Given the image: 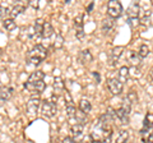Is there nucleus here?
<instances>
[{"mask_svg": "<svg viewBox=\"0 0 153 143\" xmlns=\"http://www.w3.org/2000/svg\"><path fill=\"white\" fill-rule=\"evenodd\" d=\"M45 74L41 70H36L28 77L27 82L25 83V88H27L32 93H41L45 89Z\"/></svg>", "mask_w": 153, "mask_h": 143, "instance_id": "nucleus-1", "label": "nucleus"}, {"mask_svg": "<svg viewBox=\"0 0 153 143\" xmlns=\"http://www.w3.org/2000/svg\"><path fill=\"white\" fill-rule=\"evenodd\" d=\"M47 56V49L44 45H36L33 49L28 52L27 60L28 63H31L32 65H38L46 59Z\"/></svg>", "mask_w": 153, "mask_h": 143, "instance_id": "nucleus-2", "label": "nucleus"}, {"mask_svg": "<svg viewBox=\"0 0 153 143\" xmlns=\"http://www.w3.org/2000/svg\"><path fill=\"white\" fill-rule=\"evenodd\" d=\"M130 111H131V102L125 97L123 101V105L120 109L115 110V118H117L121 123L125 124L129 120V115H130Z\"/></svg>", "mask_w": 153, "mask_h": 143, "instance_id": "nucleus-3", "label": "nucleus"}, {"mask_svg": "<svg viewBox=\"0 0 153 143\" xmlns=\"http://www.w3.org/2000/svg\"><path fill=\"white\" fill-rule=\"evenodd\" d=\"M57 112V107H56V102L52 100H44L41 104V114L47 119H52L55 118Z\"/></svg>", "mask_w": 153, "mask_h": 143, "instance_id": "nucleus-4", "label": "nucleus"}, {"mask_svg": "<svg viewBox=\"0 0 153 143\" xmlns=\"http://www.w3.org/2000/svg\"><path fill=\"white\" fill-rule=\"evenodd\" d=\"M123 13V5L120 1H117V0H111V1H108L107 4V14L108 17L111 18H117L120 17Z\"/></svg>", "mask_w": 153, "mask_h": 143, "instance_id": "nucleus-5", "label": "nucleus"}, {"mask_svg": "<svg viewBox=\"0 0 153 143\" xmlns=\"http://www.w3.org/2000/svg\"><path fill=\"white\" fill-rule=\"evenodd\" d=\"M83 19H84V16L82 13L80 14H78L75 18H74V27H75V37L78 40H83L84 39V28H83V26H84V22H83Z\"/></svg>", "mask_w": 153, "mask_h": 143, "instance_id": "nucleus-6", "label": "nucleus"}, {"mask_svg": "<svg viewBox=\"0 0 153 143\" xmlns=\"http://www.w3.org/2000/svg\"><path fill=\"white\" fill-rule=\"evenodd\" d=\"M107 88L112 95L116 96V95H120L123 92L124 84L117 78H108L107 79Z\"/></svg>", "mask_w": 153, "mask_h": 143, "instance_id": "nucleus-7", "label": "nucleus"}, {"mask_svg": "<svg viewBox=\"0 0 153 143\" xmlns=\"http://www.w3.org/2000/svg\"><path fill=\"white\" fill-rule=\"evenodd\" d=\"M140 14V7L139 4H138L137 1H133L130 5L128 7V10H126V18L129 21H137L138 17H139Z\"/></svg>", "mask_w": 153, "mask_h": 143, "instance_id": "nucleus-8", "label": "nucleus"}, {"mask_svg": "<svg viewBox=\"0 0 153 143\" xmlns=\"http://www.w3.org/2000/svg\"><path fill=\"white\" fill-rule=\"evenodd\" d=\"M41 107V100L38 96H32L27 102V111L31 115H36L38 109Z\"/></svg>", "mask_w": 153, "mask_h": 143, "instance_id": "nucleus-9", "label": "nucleus"}, {"mask_svg": "<svg viewBox=\"0 0 153 143\" xmlns=\"http://www.w3.org/2000/svg\"><path fill=\"white\" fill-rule=\"evenodd\" d=\"M123 51H124V47H123V46H116V47H114V49L111 50V52L108 54V64L111 65V66L116 65V63L119 61V59L121 58Z\"/></svg>", "mask_w": 153, "mask_h": 143, "instance_id": "nucleus-10", "label": "nucleus"}, {"mask_svg": "<svg viewBox=\"0 0 153 143\" xmlns=\"http://www.w3.org/2000/svg\"><path fill=\"white\" fill-rule=\"evenodd\" d=\"M71 130V134H73V139L75 143H78L82 141L83 138V130H84V124L82 123H76V124H73L70 128Z\"/></svg>", "mask_w": 153, "mask_h": 143, "instance_id": "nucleus-11", "label": "nucleus"}, {"mask_svg": "<svg viewBox=\"0 0 153 143\" xmlns=\"http://www.w3.org/2000/svg\"><path fill=\"white\" fill-rule=\"evenodd\" d=\"M126 61H128L129 65H131V66H134V68H137V66L140 64L142 59H140V56L138 55V52L133 51V50H129L126 52Z\"/></svg>", "mask_w": 153, "mask_h": 143, "instance_id": "nucleus-12", "label": "nucleus"}, {"mask_svg": "<svg viewBox=\"0 0 153 143\" xmlns=\"http://www.w3.org/2000/svg\"><path fill=\"white\" fill-rule=\"evenodd\" d=\"M78 60L82 65H88V64L92 63L93 56H92V54H91L89 50H82L78 55Z\"/></svg>", "mask_w": 153, "mask_h": 143, "instance_id": "nucleus-13", "label": "nucleus"}, {"mask_svg": "<svg viewBox=\"0 0 153 143\" xmlns=\"http://www.w3.org/2000/svg\"><path fill=\"white\" fill-rule=\"evenodd\" d=\"M12 95H13V88L8 87V86L0 88V106H3V105L12 97Z\"/></svg>", "mask_w": 153, "mask_h": 143, "instance_id": "nucleus-14", "label": "nucleus"}, {"mask_svg": "<svg viewBox=\"0 0 153 143\" xmlns=\"http://www.w3.org/2000/svg\"><path fill=\"white\" fill-rule=\"evenodd\" d=\"M114 26H115V19L111 17H107V18H105V19L102 21V23H101V30H102V32L107 33V32H110L112 30Z\"/></svg>", "mask_w": 153, "mask_h": 143, "instance_id": "nucleus-15", "label": "nucleus"}, {"mask_svg": "<svg viewBox=\"0 0 153 143\" xmlns=\"http://www.w3.org/2000/svg\"><path fill=\"white\" fill-rule=\"evenodd\" d=\"M44 25H45V21L42 18H37L35 21V25H33V32H35V36L36 37H41V33L42 30H44Z\"/></svg>", "mask_w": 153, "mask_h": 143, "instance_id": "nucleus-16", "label": "nucleus"}, {"mask_svg": "<svg viewBox=\"0 0 153 143\" xmlns=\"http://www.w3.org/2000/svg\"><path fill=\"white\" fill-rule=\"evenodd\" d=\"M54 33H55V31H54V28H52L51 23L45 22L44 30H42V33H41V39H50Z\"/></svg>", "mask_w": 153, "mask_h": 143, "instance_id": "nucleus-17", "label": "nucleus"}, {"mask_svg": "<svg viewBox=\"0 0 153 143\" xmlns=\"http://www.w3.org/2000/svg\"><path fill=\"white\" fill-rule=\"evenodd\" d=\"M116 78L120 80L123 84L128 82V79H129V68L128 66H121V68L119 69V73H117Z\"/></svg>", "mask_w": 153, "mask_h": 143, "instance_id": "nucleus-18", "label": "nucleus"}, {"mask_svg": "<svg viewBox=\"0 0 153 143\" xmlns=\"http://www.w3.org/2000/svg\"><path fill=\"white\" fill-rule=\"evenodd\" d=\"M152 120H153V115L148 114V115L144 118V123H143V128L140 130V134H146V133L153 127V121Z\"/></svg>", "mask_w": 153, "mask_h": 143, "instance_id": "nucleus-19", "label": "nucleus"}, {"mask_svg": "<svg viewBox=\"0 0 153 143\" xmlns=\"http://www.w3.org/2000/svg\"><path fill=\"white\" fill-rule=\"evenodd\" d=\"M91 110H92V105H91V102L88 101V100H85V98H82L79 101V111H82L83 114H89Z\"/></svg>", "mask_w": 153, "mask_h": 143, "instance_id": "nucleus-20", "label": "nucleus"}, {"mask_svg": "<svg viewBox=\"0 0 153 143\" xmlns=\"http://www.w3.org/2000/svg\"><path fill=\"white\" fill-rule=\"evenodd\" d=\"M26 7H27V4H25V3H16V5L13 7L12 12H10V16L12 17H18L19 14H22L23 12H25Z\"/></svg>", "mask_w": 153, "mask_h": 143, "instance_id": "nucleus-21", "label": "nucleus"}, {"mask_svg": "<svg viewBox=\"0 0 153 143\" xmlns=\"http://www.w3.org/2000/svg\"><path fill=\"white\" fill-rule=\"evenodd\" d=\"M54 91L56 92L55 95L57 96V93H60V92H63L64 91V88H65V86H64V82H63V79H61L60 77H56L54 79Z\"/></svg>", "mask_w": 153, "mask_h": 143, "instance_id": "nucleus-22", "label": "nucleus"}, {"mask_svg": "<svg viewBox=\"0 0 153 143\" xmlns=\"http://www.w3.org/2000/svg\"><path fill=\"white\" fill-rule=\"evenodd\" d=\"M3 26L9 32H12V31H14L17 28V25H16V22H14L13 18H7V19H4L3 21Z\"/></svg>", "mask_w": 153, "mask_h": 143, "instance_id": "nucleus-23", "label": "nucleus"}, {"mask_svg": "<svg viewBox=\"0 0 153 143\" xmlns=\"http://www.w3.org/2000/svg\"><path fill=\"white\" fill-rule=\"evenodd\" d=\"M128 141H129V132L128 130H120L115 143H128Z\"/></svg>", "mask_w": 153, "mask_h": 143, "instance_id": "nucleus-24", "label": "nucleus"}, {"mask_svg": "<svg viewBox=\"0 0 153 143\" xmlns=\"http://www.w3.org/2000/svg\"><path fill=\"white\" fill-rule=\"evenodd\" d=\"M54 47L55 49H61L64 45V37L60 35V33H56V36H55V40H54Z\"/></svg>", "mask_w": 153, "mask_h": 143, "instance_id": "nucleus-25", "label": "nucleus"}, {"mask_svg": "<svg viewBox=\"0 0 153 143\" xmlns=\"http://www.w3.org/2000/svg\"><path fill=\"white\" fill-rule=\"evenodd\" d=\"M148 54H149V49H148V46L147 45H142L140 49H139V52H138V55L140 56V59L146 58Z\"/></svg>", "mask_w": 153, "mask_h": 143, "instance_id": "nucleus-26", "label": "nucleus"}, {"mask_svg": "<svg viewBox=\"0 0 153 143\" xmlns=\"http://www.w3.org/2000/svg\"><path fill=\"white\" fill-rule=\"evenodd\" d=\"M9 14V10H8V8L7 7H3V5H0V19H7V16Z\"/></svg>", "mask_w": 153, "mask_h": 143, "instance_id": "nucleus-27", "label": "nucleus"}, {"mask_svg": "<svg viewBox=\"0 0 153 143\" xmlns=\"http://www.w3.org/2000/svg\"><path fill=\"white\" fill-rule=\"evenodd\" d=\"M92 75L94 77V79H96V82H97V83L101 82V77H100V73H98V72H92Z\"/></svg>", "mask_w": 153, "mask_h": 143, "instance_id": "nucleus-28", "label": "nucleus"}, {"mask_svg": "<svg viewBox=\"0 0 153 143\" xmlns=\"http://www.w3.org/2000/svg\"><path fill=\"white\" fill-rule=\"evenodd\" d=\"M63 143H75V142H74V139L71 137H65L63 139Z\"/></svg>", "mask_w": 153, "mask_h": 143, "instance_id": "nucleus-29", "label": "nucleus"}, {"mask_svg": "<svg viewBox=\"0 0 153 143\" xmlns=\"http://www.w3.org/2000/svg\"><path fill=\"white\" fill-rule=\"evenodd\" d=\"M28 5H31L32 8L37 9V8H38V3H37V1H28Z\"/></svg>", "mask_w": 153, "mask_h": 143, "instance_id": "nucleus-30", "label": "nucleus"}, {"mask_svg": "<svg viewBox=\"0 0 153 143\" xmlns=\"http://www.w3.org/2000/svg\"><path fill=\"white\" fill-rule=\"evenodd\" d=\"M93 7H94V3L92 1V3H91V4H89V5L87 7V13H91V12H92V9H93Z\"/></svg>", "mask_w": 153, "mask_h": 143, "instance_id": "nucleus-31", "label": "nucleus"}, {"mask_svg": "<svg viewBox=\"0 0 153 143\" xmlns=\"http://www.w3.org/2000/svg\"><path fill=\"white\" fill-rule=\"evenodd\" d=\"M146 143H153V133H151V134H149V137L147 138Z\"/></svg>", "mask_w": 153, "mask_h": 143, "instance_id": "nucleus-32", "label": "nucleus"}, {"mask_svg": "<svg viewBox=\"0 0 153 143\" xmlns=\"http://www.w3.org/2000/svg\"><path fill=\"white\" fill-rule=\"evenodd\" d=\"M151 78H152V79H153V68H152V69H151Z\"/></svg>", "mask_w": 153, "mask_h": 143, "instance_id": "nucleus-33", "label": "nucleus"}, {"mask_svg": "<svg viewBox=\"0 0 153 143\" xmlns=\"http://www.w3.org/2000/svg\"><path fill=\"white\" fill-rule=\"evenodd\" d=\"M93 143H102V142H100V141H93Z\"/></svg>", "mask_w": 153, "mask_h": 143, "instance_id": "nucleus-34", "label": "nucleus"}, {"mask_svg": "<svg viewBox=\"0 0 153 143\" xmlns=\"http://www.w3.org/2000/svg\"><path fill=\"white\" fill-rule=\"evenodd\" d=\"M51 143H59V142H57V141H56V142H51Z\"/></svg>", "mask_w": 153, "mask_h": 143, "instance_id": "nucleus-35", "label": "nucleus"}, {"mask_svg": "<svg viewBox=\"0 0 153 143\" xmlns=\"http://www.w3.org/2000/svg\"><path fill=\"white\" fill-rule=\"evenodd\" d=\"M28 143H33V142H28Z\"/></svg>", "mask_w": 153, "mask_h": 143, "instance_id": "nucleus-36", "label": "nucleus"}, {"mask_svg": "<svg viewBox=\"0 0 153 143\" xmlns=\"http://www.w3.org/2000/svg\"><path fill=\"white\" fill-rule=\"evenodd\" d=\"M0 54H1V52H0Z\"/></svg>", "mask_w": 153, "mask_h": 143, "instance_id": "nucleus-37", "label": "nucleus"}]
</instances>
